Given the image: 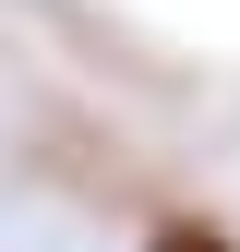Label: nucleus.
Masks as SVG:
<instances>
[{
	"instance_id": "obj_1",
	"label": "nucleus",
	"mask_w": 240,
	"mask_h": 252,
	"mask_svg": "<svg viewBox=\"0 0 240 252\" xmlns=\"http://www.w3.org/2000/svg\"><path fill=\"white\" fill-rule=\"evenodd\" d=\"M156 252H228V240H216V228H168Z\"/></svg>"
}]
</instances>
